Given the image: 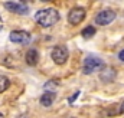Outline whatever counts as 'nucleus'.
Wrapping results in <instances>:
<instances>
[{
	"mask_svg": "<svg viewBox=\"0 0 124 118\" xmlns=\"http://www.w3.org/2000/svg\"><path fill=\"white\" fill-rule=\"evenodd\" d=\"M3 6H4V9H7L12 13H16V15H28L29 13V7L23 1H6V3H3Z\"/></svg>",
	"mask_w": 124,
	"mask_h": 118,
	"instance_id": "0eeeda50",
	"label": "nucleus"
},
{
	"mask_svg": "<svg viewBox=\"0 0 124 118\" xmlns=\"http://www.w3.org/2000/svg\"><path fill=\"white\" fill-rule=\"evenodd\" d=\"M51 56H52V60L56 63V65H65L66 63V60L69 58V52H68V48L66 46H63V45H56L54 49H52V52H51Z\"/></svg>",
	"mask_w": 124,
	"mask_h": 118,
	"instance_id": "f03ea898",
	"label": "nucleus"
},
{
	"mask_svg": "<svg viewBox=\"0 0 124 118\" xmlns=\"http://www.w3.org/2000/svg\"><path fill=\"white\" fill-rule=\"evenodd\" d=\"M85 16H87L85 9L77 6V7H72V9L69 10V13H68V22H69L71 25L77 26V25H79V23L85 19Z\"/></svg>",
	"mask_w": 124,
	"mask_h": 118,
	"instance_id": "39448f33",
	"label": "nucleus"
},
{
	"mask_svg": "<svg viewBox=\"0 0 124 118\" xmlns=\"http://www.w3.org/2000/svg\"><path fill=\"white\" fill-rule=\"evenodd\" d=\"M94 35H95V28H94V26H87L85 29L82 30V36H84L85 39L93 37Z\"/></svg>",
	"mask_w": 124,
	"mask_h": 118,
	"instance_id": "f8f14e48",
	"label": "nucleus"
},
{
	"mask_svg": "<svg viewBox=\"0 0 124 118\" xmlns=\"http://www.w3.org/2000/svg\"><path fill=\"white\" fill-rule=\"evenodd\" d=\"M3 29V20H1V17H0V30Z\"/></svg>",
	"mask_w": 124,
	"mask_h": 118,
	"instance_id": "dca6fc26",
	"label": "nucleus"
},
{
	"mask_svg": "<svg viewBox=\"0 0 124 118\" xmlns=\"http://www.w3.org/2000/svg\"><path fill=\"white\" fill-rule=\"evenodd\" d=\"M59 19H61L59 12L56 9H52V7L42 9V10L36 12V15H35L36 23L42 28H52L59 22Z\"/></svg>",
	"mask_w": 124,
	"mask_h": 118,
	"instance_id": "f257e3e1",
	"label": "nucleus"
},
{
	"mask_svg": "<svg viewBox=\"0 0 124 118\" xmlns=\"http://www.w3.org/2000/svg\"><path fill=\"white\" fill-rule=\"evenodd\" d=\"M55 98H56V94H55L54 91H46V92H43L42 96H40V104H42L43 107H51V105L54 104Z\"/></svg>",
	"mask_w": 124,
	"mask_h": 118,
	"instance_id": "1a4fd4ad",
	"label": "nucleus"
},
{
	"mask_svg": "<svg viewBox=\"0 0 124 118\" xmlns=\"http://www.w3.org/2000/svg\"><path fill=\"white\" fill-rule=\"evenodd\" d=\"M116 76H117V74H116V71L113 68H104L101 71V74H100V78L104 82H113L116 79Z\"/></svg>",
	"mask_w": 124,
	"mask_h": 118,
	"instance_id": "6e6552de",
	"label": "nucleus"
},
{
	"mask_svg": "<svg viewBox=\"0 0 124 118\" xmlns=\"http://www.w3.org/2000/svg\"><path fill=\"white\" fill-rule=\"evenodd\" d=\"M104 68V62L100 58H94V56H88L84 59V66H82V72L85 75H91L93 72L102 69Z\"/></svg>",
	"mask_w": 124,
	"mask_h": 118,
	"instance_id": "7ed1b4c3",
	"label": "nucleus"
},
{
	"mask_svg": "<svg viewBox=\"0 0 124 118\" xmlns=\"http://www.w3.org/2000/svg\"><path fill=\"white\" fill-rule=\"evenodd\" d=\"M118 111H120V112H124V101H123V104H120V108H118Z\"/></svg>",
	"mask_w": 124,
	"mask_h": 118,
	"instance_id": "2eb2a0df",
	"label": "nucleus"
},
{
	"mask_svg": "<svg viewBox=\"0 0 124 118\" xmlns=\"http://www.w3.org/2000/svg\"><path fill=\"white\" fill-rule=\"evenodd\" d=\"M118 59H120V60H123V62H124V49L121 51V52H120V53H118Z\"/></svg>",
	"mask_w": 124,
	"mask_h": 118,
	"instance_id": "4468645a",
	"label": "nucleus"
},
{
	"mask_svg": "<svg viewBox=\"0 0 124 118\" xmlns=\"http://www.w3.org/2000/svg\"><path fill=\"white\" fill-rule=\"evenodd\" d=\"M0 118H4V115H3V112H0Z\"/></svg>",
	"mask_w": 124,
	"mask_h": 118,
	"instance_id": "a211bd4d",
	"label": "nucleus"
},
{
	"mask_svg": "<svg viewBox=\"0 0 124 118\" xmlns=\"http://www.w3.org/2000/svg\"><path fill=\"white\" fill-rule=\"evenodd\" d=\"M9 39H10V42H13V43L28 45V43H31L32 36H31V33L26 32V30H12L10 35H9Z\"/></svg>",
	"mask_w": 124,
	"mask_h": 118,
	"instance_id": "20e7f679",
	"label": "nucleus"
},
{
	"mask_svg": "<svg viewBox=\"0 0 124 118\" xmlns=\"http://www.w3.org/2000/svg\"><path fill=\"white\" fill-rule=\"evenodd\" d=\"M78 96H79V91H77V92H75V94H74L72 96H69V98H68V102H69V104H72V102H75V99H77Z\"/></svg>",
	"mask_w": 124,
	"mask_h": 118,
	"instance_id": "ddd939ff",
	"label": "nucleus"
},
{
	"mask_svg": "<svg viewBox=\"0 0 124 118\" xmlns=\"http://www.w3.org/2000/svg\"><path fill=\"white\" fill-rule=\"evenodd\" d=\"M17 118H29V117H28V115H19Z\"/></svg>",
	"mask_w": 124,
	"mask_h": 118,
	"instance_id": "f3484780",
	"label": "nucleus"
},
{
	"mask_svg": "<svg viewBox=\"0 0 124 118\" xmlns=\"http://www.w3.org/2000/svg\"><path fill=\"white\" fill-rule=\"evenodd\" d=\"M25 60H26L28 65L35 66V65L39 62V53H38V51H36V49H29V51L26 52V55H25Z\"/></svg>",
	"mask_w": 124,
	"mask_h": 118,
	"instance_id": "9d476101",
	"label": "nucleus"
},
{
	"mask_svg": "<svg viewBox=\"0 0 124 118\" xmlns=\"http://www.w3.org/2000/svg\"><path fill=\"white\" fill-rule=\"evenodd\" d=\"M116 19V12L114 10H111V9H104V10H101L97 16H95V23L98 25V26H107V25H110L113 20Z\"/></svg>",
	"mask_w": 124,
	"mask_h": 118,
	"instance_id": "423d86ee",
	"label": "nucleus"
},
{
	"mask_svg": "<svg viewBox=\"0 0 124 118\" xmlns=\"http://www.w3.org/2000/svg\"><path fill=\"white\" fill-rule=\"evenodd\" d=\"M10 87V79L4 75H0V94H3L4 91H7Z\"/></svg>",
	"mask_w": 124,
	"mask_h": 118,
	"instance_id": "9b49d317",
	"label": "nucleus"
}]
</instances>
